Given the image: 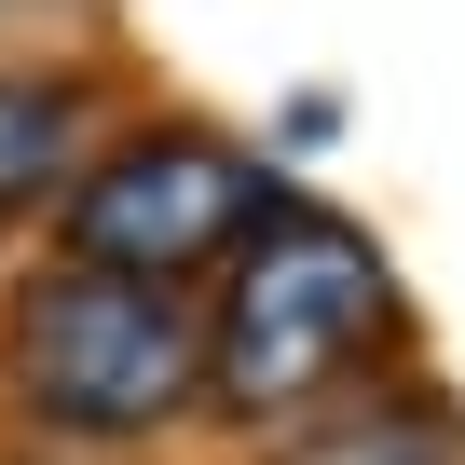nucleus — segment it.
Masks as SVG:
<instances>
[{
	"instance_id": "f257e3e1",
	"label": "nucleus",
	"mask_w": 465,
	"mask_h": 465,
	"mask_svg": "<svg viewBox=\"0 0 465 465\" xmlns=\"http://www.w3.org/2000/svg\"><path fill=\"white\" fill-rule=\"evenodd\" d=\"M397 329H411V302H397V274H383L370 232L329 219V205H274L247 247H232V288L205 315V397L232 424L315 411L356 370H383Z\"/></svg>"
},
{
	"instance_id": "f03ea898",
	"label": "nucleus",
	"mask_w": 465,
	"mask_h": 465,
	"mask_svg": "<svg viewBox=\"0 0 465 465\" xmlns=\"http://www.w3.org/2000/svg\"><path fill=\"white\" fill-rule=\"evenodd\" d=\"M0 370H15L28 424H55V438H164L205 397V315L178 288L42 261L0 302Z\"/></svg>"
},
{
	"instance_id": "7ed1b4c3",
	"label": "nucleus",
	"mask_w": 465,
	"mask_h": 465,
	"mask_svg": "<svg viewBox=\"0 0 465 465\" xmlns=\"http://www.w3.org/2000/svg\"><path fill=\"white\" fill-rule=\"evenodd\" d=\"M274 205H288V192L232 151V137H205V124H137L124 151L83 164V192H69L55 219H69V261L137 274V288H178V274L232 261Z\"/></svg>"
},
{
	"instance_id": "20e7f679",
	"label": "nucleus",
	"mask_w": 465,
	"mask_h": 465,
	"mask_svg": "<svg viewBox=\"0 0 465 465\" xmlns=\"http://www.w3.org/2000/svg\"><path fill=\"white\" fill-rule=\"evenodd\" d=\"M83 137H96L83 69H0V232L83 192Z\"/></svg>"
},
{
	"instance_id": "39448f33",
	"label": "nucleus",
	"mask_w": 465,
	"mask_h": 465,
	"mask_svg": "<svg viewBox=\"0 0 465 465\" xmlns=\"http://www.w3.org/2000/svg\"><path fill=\"white\" fill-rule=\"evenodd\" d=\"M274 465H465V438H451L438 397H356V411L302 424Z\"/></svg>"
}]
</instances>
